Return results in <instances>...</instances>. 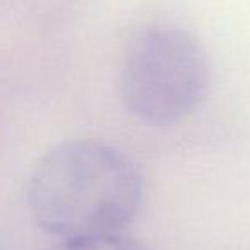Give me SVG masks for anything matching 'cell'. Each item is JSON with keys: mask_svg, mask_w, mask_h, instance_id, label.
I'll return each instance as SVG.
<instances>
[{"mask_svg": "<svg viewBox=\"0 0 250 250\" xmlns=\"http://www.w3.org/2000/svg\"><path fill=\"white\" fill-rule=\"evenodd\" d=\"M209 89L208 55L175 24L156 22L134 35L120 69L125 110L139 122L167 127L187 118Z\"/></svg>", "mask_w": 250, "mask_h": 250, "instance_id": "cell-2", "label": "cell"}, {"mask_svg": "<svg viewBox=\"0 0 250 250\" xmlns=\"http://www.w3.org/2000/svg\"><path fill=\"white\" fill-rule=\"evenodd\" d=\"M48 250H146L139 242L122 235L94 236V238L60 240Z\"/></svg>", "mask_w": 250, "mask_h": 250, "instance_id": "cell-3", "label": "cell"}, {"mask_svg": "<svg viewBox=\"0 0 250 250\" xmlns=\"http://www.w3.org/2000/svg\"><path fill=\"white\" fill-rule=\"evenodd\" d=\"M28 206L35 223L60 240L118 235L137 216L144 182L120 149L94 139L67 141L33 168Z\"/></svg>", "mask_w": 250, "mask_h": 250, "instance_id": "cell-1", "label": "cell"}]
</instances>
